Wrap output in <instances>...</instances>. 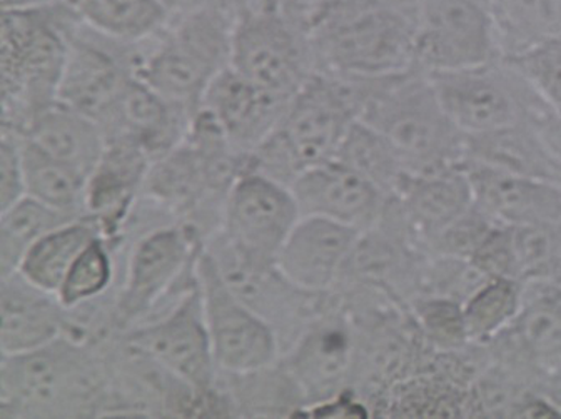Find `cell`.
<instances>
[{"mask_svg":"<svg viewBox=\"0 0 561 419\" xmlns=\"http://www.w3.org/2000/svg\"><path fill=\"white\" fill-rule=\"evenodd\" d=\"M140 46L111 39L79 21L69 35L59 86L60 104L99 124L137 78Z\"/></svg>","mask_w":561,"mask_h":419,"instance_id":"4fadbf2b","label":"cell"},{"mask_svg":"<svg viewBox=\"0 0 561 419\" xmlns=\"http://www.w3.org/2000/svg\"><path fill=\"white\" fill-rule=\"evenodd\" d=\"M499 56L486 0H420L416 63L421 69H460Z\"/></svg>","mask_w":561,"mask_h":419,"instance_id":"9a60e30c","label":"cell"},{"mask_svg":"<svg viewBox=\"0 0 561 419\" xmlns=\"http://www.w3.org/2000/svg\"><path fill=\"white\" fill-rule=\"evenodd\" d=\"M196 273L219 373H251L277 363L283 348L273 326L229 286L206 246L197 258Z\"/></svg>","mask_w":561,"mask_h":419,"instance_id":"30bf717a","label":"cell"},{"mask_svg":"<svg viewBox=\"0 0 561 419\" xmlns=\"http://www.w3.org/2000/svg\"><path fill=\"white\" fill-rule=\"evenodd\" d=\"M151 162L134 144L107 140L101 161L85 182L84 217L117 248L145 191Z\"/></svg>","mask_w":561,"mask_h":419,"instance_id":"ac0fdd59","label":"cell"},{"mask_svg":"<svg viewBox=\"0 0 561 419\" xmlns=\"http://www.w3.org/2000/svg\"><path fill=\"white\" fill-rule=\"evenodd\" d=\"M390 200L397 204L408 233L423 251L443 229L474 206L463 162L411 175L401 193Z\"/></svg>","mask_w":561,"mask_h":419,"instance_id":"cb8c5ba5","label":"cell"},{"mask_svg":"<svg viewBox=\"0 0 561 419\" xmlns=\"http://www.w3.org/2000/svg\"><path fill=\"white\" fill-rule=\"evenodd\" d=\"M57 2L69 5V0H2V9L43 8V5L57 4Z\"/></svg>","mask_w":561,"mask_h":419,"instance_id":"60d3db41","label":"cell"},{"mask_svg":"<svg viewBox=\"0 0 561 419\" xmlns=\"http://www.w3.org/2000/svg\"><path fill=\"white\" fill-rule=\"evenodd\" d=\"M117 336L148 354L194 392L204 396L216 395L219 367L207 331L197 281L161 315L152 316Z\"/></svg>","mask_w":561,"mask_h":419,"instance_id":"7c38bea8","label":"cell"},{"mask_svg":"<svg viewBox=\"0 0 561 419\" xmlns=\"http://www.w3.org/2000/svg\"><path fill=\"white\" fill-rule=\"evenodd\" d=\"M302 19L316 70L343 79H378L417 66L416 27L400 15L346 0H323Z\"/></svg>","mask_w":561,"mask_h":419,"instance_id":"277c9868","label":"cell"},{"mask_svg":"<svg viewBox=\"0 0 561 419\" xmlns=\"http://www.w3.org/2000/svg\"><path fill=\"white\" fill-rule=\"evenodd\" d=\"M359 235L358 229L327 217L301 216L280 248L276 265L299 290L333 293Z\"/></svg>","mask_w":561,"mask_h":419,"instance_id":"d6986e66","label":"cell"},{"mask_svg":"<svg viewBox=\"0 0 561 419\" xmlns=\"http://www.w3.org/2000/svg\"><path fill=\"white\" fill-rule=\"evenodd\" d=\"M358 99L350 79L316 70L293 95L273 134L245 158V169L291 188L311 166L331 161L353 124Z\"/></svg>","mask_w":561,"mask_h":419,"instance_id":"5b68a950","label":"cell"},{"mask_svg":"<svg viewBox=\"0 0 561 419\" xmlns=\"http://www.w3.org/2000/svg\"><path fill=\"white\" fill-rule=\"evenodd\" d=\"M350 81L358 120L390 140L413 174L465 161L467 137L443 107L428 70L416 66L386 78Z\"/></svg>","mask_w":561,"mask_h":419,"instance_id":"7a4b0ae2","label":"cell"},{"mask_svg":"<svg viewBox=\"0 0 561 419\" xmlns=\"http://www.w3.org/2000/svg\"><path fill=\"white\" fill-rule=\"evenodd\" d=\"M75 11L89 27L126 44L149 43L172 18L161 0H76Z\"/></svg>","mask_w":561,"mask_h":419,"instance_id":"f1b7e54d","label":"cell"},{"mask_svg":"<svg viewBox=\"0 0 561 419\" xmlns=\"http://www.w3.org/2000/svg\"><path fill=\"white\" fill-rule=\"evenodd\" d=\"M216 389L228 416L277 418L305 411V399L280 360L251 373H219Z\"/></svg>","mask_w":561,"mask_h":419,"instance_id":"484cf974","label":"cell"},{"mask_svg":"<svg viewBox=\"0 0 561 419\" xmlns=\"http://www.w3.org/2000/svg\"><path fill=\"white\" fill-rule=\"evenodd\" d=\"M22 136L57 161L89 178L104 155V131L91 117L56 102L27 124Z\"/></svg>","mask_w":561,"mask_h":419,"instance_id":"d4e9b609","label":"cell"},{"mask_svg":"<svg viewBox=\"0 0 561 419\" xmlns=\"http://www.w3.org/2000/svg\"><path fill=\"white\" fill-rule=\"evenodd\" d=\"M234 19L221 9L172 15L161 34L140 46L137 78L196 116L210 84L231 66Z\"/></svg>","mask_w":561,"mask_h":419,"instance_id":"8992f818","label":"cell"},{"mask_svg":"<svg viewBox=\"0 0 561 419\" xmlns=\"http://www.w3.org/2000/svg\"><path fill=\"white\" fill-rule=\"evenodd\" d=\"M291 99L254 84L229 66L210 84L201 109L248 158L279 126Z\"/></svg>","mask_w":561,"mask_h":419,"instance_id":"ffe728a7","label":"cell"},{"mask_svg":"<svg viewBox=\"0 0 561 419\" xmlns=\"http://www.w3.org/2000/svg\"><path fill=\"white\" fill-rule=\"evenodd\" d=\"M496 220L488 216L474 204L463 216L449 224L426 246L432 254L451 256V258L473 259L484 239L495 229Z\"/></svg>","mask_w":561,"mask_h":419,"instance_id":"8d00e7d4","label":"cell"},{"mask_svg":"<svg viewBox=\"0 0 561 419\" xmlns=\"http://www.w3.org/2000/svg\"><path fill=\"white\" fill-rule=\"evenodd\" d=\"M484 347L490 358L523 371L540 385L545 374L561 364V280L525 284L515 321Z\"/></svg>","mask_w":561,"mask_h":419,"instance_id":"2e32d148","label":"cell"},{"mask_svg":"<svg viewBox=\"0 0 561 419\" xmlns=\"http://www.w3.org/2000/svg\"><path fill=\"white\" fill-rule=\"evenodd\" d=\"M408 309L435 353L463 350L473 344L465 325L463 304L446 297H416L408 304Z\"/></svg>","mask_w":561,"mask_h":419,"instance_id":"e575fe53","label":"cell"},{"mask_svg":"<svg viewBox=\"0 0 561 419\" xmlns=\"http://www.w3.org/2000/svg\"><path fill=\"white\" fill-rule=\"evenodd\" d=\"M334 159L355 169L388 197H397L413 175L397 147L359 120L344 137Z\"/></svg>","mask_w":561,"mask_h":419,"instance_id":"f546056e","label":"cell"},{"mask_svg":"<svg viewBox=\"0 0 561 419\" xmlns=\"http://www.w3.org/2000/svg\"><path fill=\"white\" fill-rule=\"evenodd\" d=\"M428 73L443 107L465 136L541 123L554 114L528 79L503 56Z\"/></svg>","mask_w":561,"mask_h":419,"instance_id":"52a82bcc","label":"cell"},{"mask_svg":"<svg viewBox=\"0 0 561 419\" xmlns=\"http://www.w3.org/2000/svg\"><path fill=\"white\" fill-rule=\"evenodd\" d=\"M540 393L561 418V364L545 374L540 383Z\"/></svg>","mask_w":561,"mask_h":419,"instance_id":"ab89813d","label":"cell"},{"mask_svg":"<svg viewBox=\"0 0 561 419\" xmlns=\"http://www.w3.org/2000/svg\"><path fill=\"white\" fill-rule=\"evenodd\" d=\"M79 21L78 12L64 2L2 9V127L22 133L37 114L59 102L69 35Z\"/></svg>","mask_w":561,"mask_h":419,"instance_id":"3957f363","label":"cell"},{"mask_svg":"<svg viewBox=\"0 0 561 419\" xmlns=\"http://www.w3.org/2000/svg\"><path fill=\"white\" fill-rule=\"evenodd\" d=\"M99 236L101 231L88 217L69 220L35 242L15 273L34 286L57 294L72 262Z\"/></svg>","mask_w":561,"mask_h":419,"instance_id":"83f0119b","label":"cell"},{"mask_svg":"<svg viewBox=\"0 0 561 419\" xmlns=\"http://www.w3.org/2000/svg\"><path fill=\"white\" fill-rule=\"evenodd\" d=\"M194 114L134 79L116 104L99 121L105 140H123L145 150L151 161L186 137Z\"/></svg>","mask_w":561,"mask_h":419,"instance_id":"7402d4cb","label":"cell"},{"mask_svg":"<svg viewBox=\"0 0 561 419\" xmlns=\"http://www.w3.org/2000/svg\"><path fill=\"white\" fill-rule=\"evenodd\" d=\"M285 2L289 8L295 9L299 15H302L308 9H311L312 5L320 4L323 0H285Z\"/></svg>","mask_w":561,"mask_h":419,"instance_id":"b9f144b4","label":"cell"},{"mask_svg":"<svg viewBox=\"0 0 561 419\" xmlns=\"http://www.w3.org/2000/svg\"><path fill=\"white\" fill-rule=\"evenodd\" d=\"M203 246L196 229L178 220L142 233L130 248L123 280L114 293V335L154 316L165 297L180 296L193 287Z\"/></svg>","mask_w":561,"mask_h":419,"instance_id":"ba28073f","label":"cell"},{"mask_svg":"<svg viewBox=\"0 0 561 419\" xmlns=\"http://www.w3.org/2000/svg\"><path fill=\"white\" fill-rule=\"evenodd\" d=\"M500 56H518L561 37V0H486Z\"/></svg>","mask_w":561,"mask_h":419,"instance_id":"4316f807","label":"cell"},{"mask_svg":"<svg viewBox=\"0 0 561 419\" xmlns=\"http://www.w3.org/2000/svg\"><path fill=\"white\" fill-rule=\"evenodd\" d=\"M463 169L474 204L496 223L561 229V185L477 161H463Z\"/></svg>","mask_w":561,"mask_h":419,"instance_id":"44dd1931","label":"cell"},{"mask_svg":"<svg viewBox=\"0 0 561 419\" xmlns=\"http://www.w3.org/2000/svg\"><path fill=\"white\" fill-rule=\"evenodd\" d=\"M117 249L104 236H99L76 258L56 294L67 312H76L111 297L116 283Z\"/></svg>","mask_w":561,"mask_h":419,"instance_id":"d6a6232c","label":"cell"},{"mask_svg":"<svg viewBox=\"0 0 561 419\" xmlns=\"http://www.w3.org/2000/svg\"><path fill=\"white\" fill-rule=\"evenodd\" d=\"M25 197L21 134L2 127L0 139V210L4 211Z\"/></svg>","mask_w":561,"mask_h":419,"instance_id":"74e56055","label":"cell"},{"mask_svg":"<svg viewBox=\"0 0 561 419\" xmlns=\"http://www.w3.org/2000/svg\"><path fill=\"white\" fill-rule=\"evenodd\" d=\"M231 67L254 84L293 98L316 72L308 29L283 0L244 9L232 27Z\"/></svg>","mask_w":561,"mask_h":419,"instance_id":"9c48e42d","label":"cell"},{"mask_svg":"<svg viewBox=\"0 0 561 419\" xmlns=\"http://www.w3.org/2000/svg\"><path fill=\"white\" fill-rule=\"evenodd\" d=\"M302 216L327 217L358 231L379 223L390 197L337 159L311 166L291 184Z\"/></svg>","mask_w":561,"mask_h":419,"instance_id":"e0dca14e","label":"cell"},{"mask_svg":"<svg viewBox=\"0 0 561 419\" xmlns=\"http://www.w3.org/2000/svg\"><path fill=\"white\" fill-rule=\"evenodd\" d=\"M351 4L365 5V8L381 9L407 19L414 27L417 25V9L420 0H346Z\"/></svg>","mask_w":561,"mask_h":419,"instance_id":"f35d334b","label":"cell"},{"mask_svg":"<svg viewBox=\"0 0 561 419\" xmlns=\"http://www.w3.org/2000/svg\"><path fill=\"white\" fill-rule=\"evenodd\" d=\"M305 399L302 415L353 392L356 331L341 297L331 294L327 308L280 356Z\"/></svg>","mask_w":561,"mask_h":419,"instance_id":"8fae6325","label":"cell"},{"mask_svg":"<svg viewBox=\"0 0 561 419\" xmlns=\"http://www.w3.org/2000/svg\"><path fill=\"white\" fill-rule=\"evenodd\" d=\"M0 350L21 354L39 350L72 332L70 313L59 297L19 273L0 278Z\"/></svg>","mask_w":561,"mask_h":419,"instance_id":"603a6c76","label":"cell"},{"mask_svg":"<svg viewBox=\"0 0 561 419\" xmlns=\"http://www.w3.org/2000/svg\"><path fill=\"white\" fill-rule=\"evenodd\" d=\"M301 216L289 185L244 169L229 191L218 235L244 258L276 264Z\"/></svg>","mask_w":561,"mask_h":419,"instance_id":"5bb4252c","label":"cell"},{"mask_svg":"<svg viewBox=\"0 0 561 419\" xmlns=\"http://www.w3.org/2000/svg\"><path fill=\"white\" fill-rule=\"evenodd\" d=\"M113 388L104 342L64 335L39 350L2 354L4 418H91L111 415Z\"/></svg>","mask_w":561,"mask_h":419,"instance_id":"6da1fadb","label":"cell"},{"mask_svg":"<svg viewBox=\"0 0 561 419\" xmlns=\"http://www.w3.org/2000/svg\"><path fill=\"white\" fill-rule=\"evenodd\" d=\"M34 197H22L0 216V278L18 271L25 252L56 227L78 219Z\"/></svg>","mask_w":561,"mask_h":419,"instance_id":"1f68e13d","label":"cell"},{"mask_svg":"<svg viewBox=\"0 0 561 419\" xmlns=\"http://www.w3.org/2000/svg\"><path fill=\"white\" fill-rule=\"evenodd\" d=\"M21 134V133H19ZM24 165L25 196L72 216H84V191L88 178L57 161L46 150L35 146L21 134Z\"/></svg>","mask_w":561,"mask_h":419,"instance_id":"4dcf8cb0","label":"cell"},{"mask_svg":"<svg viewBox=\"0 0 561 419\" xmlns=\"http://www.w3.org/2000/svg\"><path fill=\"white\" fill-rule=\"evenodd\" d=\"M528 79L535 91L561 117V37L518 56H503Z\"/></svg>","mask_w":561,"mask_h":419,"instance_id":"d590c367","label":"cell"},{"mask_svg":"<svg viewBox=\"0 0 561 419\" xmlns=\"http://www.w3.org/2000/svg\"><path fill=\"white\" fill-rule=\"evenodd\" d=\"M525 284L506 278H490L463 304L465 325L473 344L499 338L518 316Z\"/></svg>","mask_w":561,"mask_h":419,"instance_id":"836d02e7","label":"cell"}]
</instances>
